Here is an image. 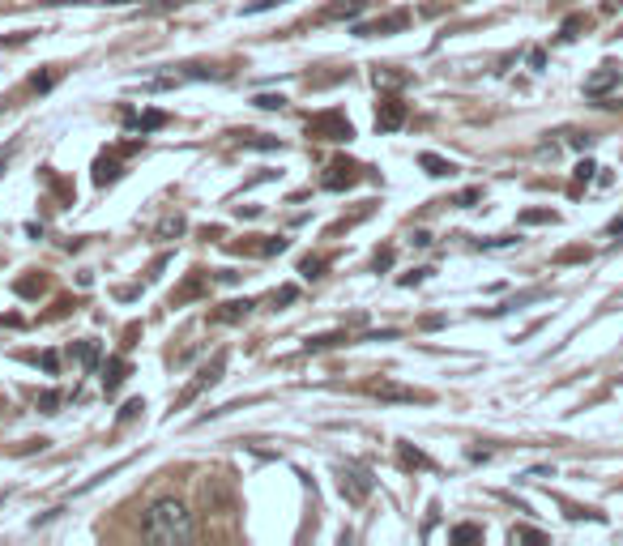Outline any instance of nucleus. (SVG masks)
Instances as JSON below:
<instances>
[{
  "label": "nucleus",
  "instance_id": "1",
  "mask_svg": "<svg viewBox=\"0 0 623 546\" xmlns=\"http://www.w3.org/2000/svg\"><path fill=\"white\" fill-rule=\"evenodd\" d=\"M141 534L158 546H180L193 538V512H188L180 500H154L146 521H141Z\"/></svg>",
  "mask_w": 623,
  "mask_h": 546
},
{
  "label": "nucleus",
  "instance_id": "2",
  "mask_svg": "<svg viewBox=\"0 0 623 546\" xmlns=\"http://www.w3.org/2000/svg\"><path fill=\"white\" fill-rule=\"evenodd\" d=\"M372 474L363 470V465H342L338 470V491H342V500L346 504H363L367 495H372Z\"/></svg>",
  "mask_w": 623,
  "mask_h": 546
},
{
  "label": "nucleus",
  "instance_id": "3",
  "mask_svg": "<svg viewBox=\"0 0 623 546\" xmlns=\"http://www.w3.org/2000/svg\"><path fill=\"white\" fill-rule=\"evenodd\" d=\"M308 137H321V141H350L355 137V128L342 111H321V116L308 120Z\"/></svg>",
  "mask_w": 623,
  "mask_h": 546
},
{
  "label": "nucleus",
  "instance_id": "4",
  "mask_svg": "<svg viewBox=\"0 0 623 546\" xmlns=\"http://www.w3.org/2000/svg\"><path fill=\"white\" fill-rule=\"evenodd\" d=\"M406 26H410V13L397 9V13H385V18H376V22H359L355 35L359 39H380V35H402Z\"/></svg>",
  "mask_w": 623,
  "mask_h": 546
},
{
  "label": "nucleus",
  "instance_id": "5",
  "mask_svg": "<svg viewBox=\"0 0 623 546\" xmlns=\"http://www.w3.org/2000/svg\"><path fill=\"white\" fill-rule=\"evenodd\" d=\"M222 372H227V359H222V355H214V359H210V363H205L201 372H197V380L188 384V389H184L180 397H175V410H180V406H188V401H193L201 389H210V384H218V380H222Z\"/></svg>",
  "mask_w": 623,
  "mask_h": 546
},
{
  "label": "nucleus",
  "instance_id": "6",
  "mask_svg": "<svg viewBox=\"0 0 623 546\" xmlns=\"http://www.w3.org/2000/svg\"><path fill=\"white\" fill-rule=\"evenodd\" d=\"M619 77H623L619 64H615V60H602L598 69L585 77V94H589V99H602V94H611V90L619 86Z\"/></svg>",
  "mask_w": 623,
  "mask_h": 546
},
{
  "label": "nucleus",
  "instance_id": "7",
  "mask_svg": "<svg viewBox=\"0 0 623 546\" xmlns=\"http://www.w3.org/2000/svg\"><path fill=\"white\" fill-rule=\"evenodd\" d=\"M359 171H363L359 163H346V158H338V163H329V171H325V180H321V184H325L329 192L355 188V184H359Z\"/></svg>",
  "mask_w": 623,
  "mask_h": 546
},
{
  "label": "nucleus",
  "instance_id": "8",
  "mask_svg": "<svg viewBox=\"0 0 623 546\" xmlns=\"http://www.w3.org/2000/svg\"><path fill=\"white\" fill-rule=\"evenodd\" d=\"M402 124H406V103L402 99H380V107H376V128H380V133H397Z\"/></svg>",
  "mask_w": 623,
  "mask_h": 546
},
{
  "label": "nucleus",
  "instance_id": "9",
  "mask_svg": "<svg viewBox=\"0 0 623 546\" xmlns=\"http://www.w3.org/2000/svg\"><path fill=\"white\" fill-rule=\"evenodd\" d=\"M372 5V0H338V5H325L316 13V22H342V18H359V13Z\"/></svg>",
  "mask_w": 623,
  "mask_h": 546
},
{
  "label": "nucleus",
  "instance_id": "10",
  "mask_svg": "<svg viewBox=\"0 0 623 546\" xmlns=\"http://www.w3.org/2000/svg\"><path fill=\"white\" fill-rule=\"evenodd\" d=\"M252 308H257L252 299H231V303H222L218 312H210V320H214V325H235V320H244Z\"/></svg>",
  "mask_w": 623,
  "mask_h": 546
},
{
  "label": "nucleus",
  "instance_id": "11",
  "mask_svg": "<svg viewBox=\"0 0 623 546\" xmlns=\"http://www.w3.org/2000/svg\"><path fill=\"white\" fill-rule=\"evenodd\" d=\"M124 380H129V359H111V363L103 367V389H107V397L120 393Z\"/></svg>",
  "mask_w": 623,
  "mask_h": 546
},
{
  "label": "nucleus",
  "instance_id": "12",
  "mask_svg": "<svg viewBox=\"0 0 623 546\" xmlns=\"http://www.w3.org/2000/svg\"><path fill=\"white\" fill-rule=\"evenodd\" d=\"M419 167L431 175V180H449V175H457V167L449 163V158H440V154H419Z\"/></svg>",
  "mask_w": 623,
  "mask_h": 546
},
{
  "label": "nucleus",
  "instance_id": "13",
  "mask_svg": "<svg viewBox=\"0 0 623 546\" xmlns=\"http://www.w3.org/2000/svg\"><path fill=\"white\" fill-rule=\"evenodd\" d=\"M372 393H376V397H385V401H431L427 393H414V389H397V384H372Z\"/></svg>",
  "mask_w": 623,
  "mask_h": 546
},
{
  "label": "nucleus",
  "instance_id": "14",
  "mask_svg": "<svg viewBox=\"0 0 623 546\" xmlns=\"http://www.w3.org/2000/svg\"><path fill=\"white\" fill-rule=\"evenodd\" d=\"M120 175H124V171H120L116 158H107V154H103L99 163H94V184H99V188H103V184H116Z\"/></svg>",
  "mask_w": 623,
  "mask_h": 546
},
{
  "label": "nucleus",
  "instance_id": "15",
  "mask_svg": "<svg viewBox=\"0 0 623 546\" xmlns=\"http://www.w3.org/2000/svg\"><path fill=\"white\" fill-rule=\"evenodd\" d=\"M124 120H129L137 133H154V128H163L167 124V116L163 111H146V116H133V111H124Z\"/></svg>",
  "mask_w": 623,
  "mask_h": 546
},
{
  "label": "nucleus",
  "instance_id": "16",
  "mask_svg": "<svg viewBox=\"0 0 623 546\" xmlns=\"http://www.w3.org/2000/svg\"><path fill=\"white\" fill-rule=\"evenodd\" d=\"M73 359L82 363L86 372H94V367H99V346H94V342H77L73 346Z\"/></svg>",
  "mask_w": 623,
  "mask_h": 546
},
{
  "label": "nucleus",
  "instance_id": "17",
  "mask_svg": "<svg viewBox=\"0 0 623 546\" xmlns=\"http://www.w3.org/2000/svg\"><path fill=\"white\" fill-rule=\"evenodd\" d=\"M397 457H402V465L406 470H431V457H423V453H414V448H397Z\"/></svg>",
  "mask_w": 623,
  "mask_h": 546
},
{
  "label": "nucleus",
  "instance_id": "18",
  "mask_svg": "<svg viewBox=\"0 0 623 546\" xmlns=\"http://www.w3.org/2000/svg\"><path fill=\"white\" fill-rule=\"evenodd\" d=\"M508 542H547V534H542V529H525V525H513L508 529Z\"/></svg>",
  "mask_w": 623,
  "mask_h": 546
},
{
  "label": "nucleus",
  "instance_id": "19",
  "mask_svg": "<svg viewBox=\"0 0 623 546\" xmlns=\"http://www.w3.org/2000/svg\"><path fill=\"white\" fill-rule=\"evenodd\" d=\"M201 291H205V278H201V269H197L193 278H188L184 291H175V295H171V303H184V299H193V295H201Z\"/></svg>",
  "mask_w": 623,
  "mask_h": 546
},
{
  "label": "nucleus",
  "instance_id": "20",
  "mask_svg": "<svg viewBox=\"0 0 623 546\" xmlns=\"http://www.w3.org/2000/svg\"><path fill=\"white\" fill-rule=\"evenodd\" d=\"M542 222H559L555 210H525L521 214V227H542Z\"/></svg>",
  "mask_w": 623,
  "mask_h": 546
},
{
  "label": "nucleus",
  "instance_id": "21",
  "mask_svg": "<svg viewBox=\"0 0 623 546\" xmlns=\"http://www.w3.org/2000/svg\"><path fill=\"white\" fill-rule=\"evenodd\" d=\"M325 256H303V261H299V273H303V278H321V273H325Z\"/></svg>",
  "mask_w": 623,
  "mask_h": 546
},
{
  "label": "nucleus",
  "instance_id": "22",
  "mask_svg": "<svg viewBox=\"0 0 623 546\" xmlns=\"http://www.w3.org/2000/svg\"><path fill=\"white\" fill-rule=\"evenodd\" d=\"M449 538H453L457 546H466V542H483V529H478V525H457Z\"/></svg>",
  "mask_w": 623,
  "mask_h": 546
},
{
  "label": "nucleus",
  "instance_id": "23",
  "mask_svg": "<svg viewBox=\"0 0 623 546\" xmlns=\"http://www.w3.org/2000/svg\"><path fill=\"white\" fill-rule=\"evenodd\" d=\"M577 261H589V248H564V252H555V265H577Z\"/></svg>",
  "mask_w": 623,
  "mask_h": 546
},
{
  "label": "nucleus",
  "instance_id": "24",
  "mask_svg": "<svg viewBox=\"0 0 623 546\" xmlns=\"http://www.w3.org/2000/svg\"><path fill=\"white\" fill-rule=\"evenodd\" d=\"M585 26H589V22H585L581 13H577V18H568V22H564V30H559V39H564V43H568V39H577Z\"/></svg>",
  "mask_w": 623,
  "mask_h": 546
},
{
  "label": "nucleus",
  "instance_id": "25",
  "mask_svg": "<svg viewBox=\"0 0 623 546\" xmlns=\"http://www.w3.org/2000/svg\"><path fill=\"white\" fill-rule=\"evenodd\" d=\"M252 103H257L261 111H282V107H286V99H282V94H257V99H252Z\"/></svg>",
  "mask_w": 623,
  "mask_h": 546
},
{
  "label": "nucleus",
  "instance_id": "26",
  "mask_svg": "<svg viewBox=\"0 0 623 546\" xmlns=\"http://www.w3.org/2000/svg\"><path fill=\"white\" fill-rule=\"evenodd\" d=\"M338 342H346V333H329V337H312V342H308V350H329V346H338Z\"/></svg>",
  "mask_w": 623,
  "mask_h": 546
},
{
  "label": "nucleus",
  "instance_id": "27",
  "mask_svg": "<svg viewBox=\"0 0 623 546\" xmlns=\"http://www.w3.org/2000/svg\"><path fill=\"white\" fill-rule=\"evenodd\" d=\"M278 252H286V239H282V235H278V239L261 235V256H278Z\"/></svg>",
  "mask_w": 623,
  "mask_h": 546
},
{
  "label": "nucleus",
  "instance_id": "28",
  "mask_svg": "<svg viewBox=\"0 0 623 546\" xmlns=\"http://www.w3.org/2000/svg\"><path fill=\"white\" fill-rule=\"evenodd\" d=\"M141 410H146V401H141V397H133V401H129V406H124V410H120V423H129V419H137V414H141Z\"/></svg>",
  "mask_w": 623,
  "mask_h": 546
},
{
  "label": "nucleus",
  "instance_id": "29",
  "mask_svg": "<svg viewBox=\"0 0 623 546\" xmlns=\"http://www.w3.org/2000/svg\"><path fill=\"white\" fill-rule=\"evenodd\" d=\"M389 265H393V248H380V252L372 256V269L380 273V269H389Z\"/></svg>",
  "mask_w": 623,
  "mask_h": 546
},
{
  "label": "nucleus",
  "instance_id": "30",
  "mask_svg": "<svg viewBox=\"0 0 623 546\" xmlns=\"http://www.w3.org/2000/svg\"><path fill=\"white\" fill-rule=\"evenodd\" d=\"M43 291V278H22L18 282V295H39Z\"/></svg>",
  "mask_w": 623,
  "mask_h": 546
},
{
  "label": "nucleus",
  "instance_id": "31",
  "mask_svg": "<svg viewBox=\"0 0 623 546\" xmlns=\"http://www.w3.org/2000/svg\"><path fill=\"white\" fill-rule=\"evenodd\" d=\"M39 363H43V372H47V376H56V367H60L56 350H43V355H39Z\"/></svg>",
  "mask_w": 623,
  "mask_h": 546
},
{
  "label": "nucleus",
  "instance_id": "32",
  "mask_svg": "<svg viewBox=\"0 0 623 546\" xmlns=\"http://www.w3.org/2000/svg\"><path fill=\"white\" fill-rule=\"evenodd\" d=\"M244 146H252V150H278L282 141H274V137H252V141H244Z\"/></svg>",
  "mask_w": 623,
  "mask_h": 546
},
{
  "label": "nucleus",
  "instance_id": "33",
  "mask_svg": "<svg viewBox=\"0 0 623 546\" xmlns=\"http://www.w3.org/2000/svg\"><path fill=\"white\" fill-rule=\"evenodd\" d=\"M56 406H60V393H43V397H39V410H43V414H56Z\"/></svg>",
  "mask_w": 623,
  "mask_h": 546
},
{
  "label": "nucleus",
  "instance_id": "34",
  "mask_svg": "<svg viewBox=\"0 0 623 546\" xmlns=\"http://www.w3.org/2000/svg\"><path fill=\"white\" fill-rule=\"evenodd\" d=\"M274 5H282V0H252V5H244V13L252 18V13H265V9H274Z\"/></svg>",
  "mask_w": 623,
  "mask_h": 546
},
{
  "label": "nucleus",
  "instance_id": "35",
  "mask_svg": "<svg viewBox=\"0 0 623 546\" xmlns=\"http://www.w3.org/2000/svg\"><path fill=\"white\" fill-rule=\"evenodd\" d=\"M184 231V218H167L163 227H158V235H180Z\"/></svg>",
  "mask_w": 623,
  "mask_h": 546
},
{
  "label": "nucleus",
  "instance_id": "36",
  "mask_svg": "<svg viewBox=\"0 0 623 546\" xmlns=\"http://www.w3.org/2000/svg\"><path fill=\"white\" fill-rule=\"evenodd\" d=\"M427 273H431V269H414V273H406V278H402V286H419V282L427 278Z\"/></svg>",
  "mask_w": 623,
  "mask_h": 546
},
{
  "label": "nucleus",
  "instance_id": "37",
  "mask_svg": "<svg viewBox=\"0 0 623 546\" xmlns=\"http://www.w3.org/2000/svg\"><path fill=\"white\" fill-rule=\"evenodd\" d=\"M295 295H299V291H295V286H282V291L274 295V308H278V303H291Z\"/></svg>",
  "mask_w": 623,
  "mask_h": 546
},
{
  "label": "nucleus",
  "instance_id": "38",
  "mask_svg": "<svg viewBox=\"0 0 623 546\" xmlns=\"http://www.w3.org/2000/svg\"><path fill=\"white\" fill-rule=\"evenodd\" d=\"M478 197H483V192H478V188H470V192H461V197H457V205H466V210H470V205H474Z\"/></svg>",
  "mask_w": 623,
  "mask_h": 546
},
{
  "label": "nucleus",
  "instance_id": "39",
  "mask_svg": "<svg viewBox=\"0 0 623 546\" xmlns=\"http://www.w3.org/2000/svg\"><path fill=\"white\" fill-rule=\"evenodd\" d=\"M589 141H594L589 133H572V150H589Z\"/></svg>",
  "mask_w": 623,
  "mask_h": 546
},
{
  "label": "nucleus",
  "instance_id": "40",
  "mask_svg": "<svg viewBox=\"0 0 623 546\" xmlns=\"http://www.w3.org/2000/svg\"><path fill=\"white\" fill-rule=\"evenodd\" d=\"M594 171H598L594 163H581V167H577V180H594Z\"/></svg>",
  "mask_w": 623,
  "mask_h": 546
},
{
  "label": "nucleus",
  "instance_id": "41",
  "mask_svg": "<svg viewBox=\"0 0 623 546\" xmlns=\"http://www.w3.org/2000/svg\"><path fill=\"white\" fill-rule=\"evenodd\" d=\"M52 82H56V77H52V73H43V77H35V82H30V86H35V90H47Z\"/></svg>",
  "mask_w": 623,
  "mask_h": 546
},
{
  "label": "nucleus",
  "instance_id": "42",
  "mask_svg": "<svg viewBox=\"0 0 623 546\" xmlns=\"http://www.w3.org/2000/svg\"><path fill=\"white\" fill-rule=\"evenodd\" d=\"M5 167H9V150H0V175H5Z\"/></svg>",
  "mask_w": 623,
  "mask_h": 546
},
{
  "label": "nucleus",
  "instance_id": "43",
  "mask_svg": "<svg viewBox=\"0 0 623 546\" xmlns=\"http://www.w3.org/2000/svg\"><path fill=\"white\" fill-rule=\"evenodd\" d=\"M611 235H623V218H615V222H611Z\"/></svg>",
  "mask_w": 623,
  "mask_h": 546
}]
</instances>
